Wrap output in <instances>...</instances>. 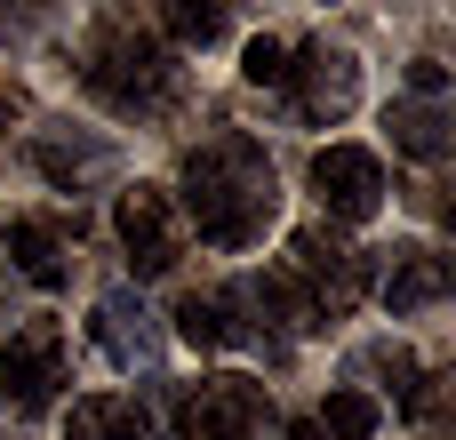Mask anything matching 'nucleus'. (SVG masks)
<instances>
[{
  "label": "nucleus",
  "instance_id": "1",
  "mask_svg": "<svg viewBox=\"0 0 456 440\" xmlns=\"http://www.w3.org/2000/svg\"><path fill=\"white\" fill-rule=\"evenodd\" d=\"M208 249H256L281 216V176L256 136L224 128L184 152V208H176Z\"/></svg>",
  "mask_w": 456,
  "mask_h": 440
},
{
  "label": "nucleus",
  "instance_id": "2",
  "mask_svg": "<svg viewBox=\"0 0 456 440\" xmlns=\"http://www.w3.org/2000/svg\"><path fill=\"white\" fill-rule=\"evenodd\" d=\"M80 88L104 104V112H160V104H176V88H184V64H176V48L152 32V24H136V16H96V32H88V48H80Z\"/></svg>",
  "mask_w": 456,
  "mask_h": 440
},
{
  "label": "nucleus",
  "instance_id": "3",
  "mask_svg": "<svg viewBox=\"0 0 456 440\" xmlns=\"http://www.w3.org/2000/svg\"><path fill=\"white\" fill-rule=\"evenodd\" d=\"M281 88H289V112L297 120L329 128V120H345L361 104V64L337 40H289V80Z\"/></svg>",
  "mask_w": 456,
  "mask_h": 440
},
{
  "label": "nucleus",
  "instance_id": "4",
  "mask_svg": "<svg viewBox=\"0 0 456 440\" xmlns=\"http://www.w3.org/2000/svg\"><path fill=\"white\" fill-rule=\"evenodd\" d=\"M56 393H64V329L56 321L8 329V345H0V401L16 417H40V409H56Z\"/></svg>",
  "mask_w": 456,
  "mask_h": 440
},
{
  "label": "nucleus",
  "instance_id": "5",
  "mask_svg": "<svg viewBox=\"0 0 456 440\" xmlns=\"http://www.w3.org/2000/svg\"><path fill=\"white\" fill-rule=\"evenodd\" d=\"M112 224H120V249H128L136 281L176 273V257H184V216H176V200H168L160 184H128L120 208H112Z\"/></svg>",
  "mask_w": 456,
  "mask_h": 440
},
{
  "label": "nucleus",
  "instance_id": "6",
  "mask_svg": "<svg viewBox=\"0 0 456 440\" xmlns=\"http://www.w3.org/2000/svg\"><path fill=\"white\" fill-rule=\"evenodd\" d=\"M313 200L337 224H369L385 208V160L369 144H321L313 152Z\"/></svg>",
  "mask_w": 456,
  "mask_h": 440
},
{
  "label": "nucleus",
  "instance_id": "7",
  "mask_svg": "<svg viewBox=\"0 0 456 440\" xmlns=\"http://www.w3.org/2000/svg\"><path fill=\"white\" fill-rule=\"evenodd\" d=\"M176 433L184 440H256L265 433V385L256 377H200L184 393Z\"/></svg>",
  "mask_w": 456,
  "mask_h": 440
},
{
  "label": "nucleus",
  "instance_id": "8",
  "mask_svg": "<svg viewBox=\"0 0 456 440\" xmlns=\"http://www.w3.org/2000/svg\"><path fill=\"white\" fill-rule=\"evenodd\" d=\"M240 313H248V297H240V289H208V297H184V305H176V337H184L192 353L265 345V337H256V321H240Z\"/></svg>",
  "mask_w": 456,
  "mask_h": 440
},
{
  "label": "nucleus",
  "instance_id": "9",
  "mask_svg": "<svg viewBox=\"0 0 456 440\" xmlns=\"http://www.w3.org/2000/svg\"><path fill=\"white\" fill-rule=\"evenodd\" d=\"M377 297H385V313H393V321H409V313H433V305L449 297V257H433L425 240L393 249V265H385Z\"/></svg>",
  "mask_w": 456,
  "mask_h": 440
},
{
  "label": "nucleus",
  "instance_id": "10",
  "mask_svg": "<svg viewBox=\"0 0 456 440\" xmlns=\"http://www.w3.org/2000/svg\"><path fill=\"white\" fill-rule=\"evenodd\" d=\"M96 345H104V361L112 369H152L160 361V337H152V321H144V305L128 297V289H112V297H96Z\"/></svg>",
  "mask_w": 456,
  "mask_h": 440
},
{
  "label": "nucleus",
  "instance_id": "11",
  "mask_svg": "<svg viewBox=\"0 0 456 440\" xmlns=\"http://www.w3.org/2000/svg\"><path fill=\"white\" fill-rule=\"evenodd\" d=\"M8 257H16V273L32 289H64L72 281V232L56 216H16L8 224Z\"/></svg>",
  "mask_w": 456,
  "mask_h": 440
},
{
  "label": "nucleus",
  "instance_id": "12",
  "mask_svg": "<svg viewBox=\"0 0 456 440\" xmlns=\"http://www.w3.org/2000/svg\"><path fill=\"white\" fill-rule=\"evenodd\" d=\"M385 128H393V152H409V160H425V168H441L456 152V112L433 104V96H401V104L385 112Z\"/></svg>",
  "mask_w": 456,
  "mask_h": 440
},
{
  "label": "nucleus",
  "instance_id": "13",
  "mask_svg": "<svg viewBox=\"0 0 456 440\" xmlns=\"http://www.w3.org/2000/svg\"><path fill=\"white\" fill-rule=\"evenodd\" d=\"M64 440H152V417L128 393H88V401H72Z\"/></svg>",
  "mask_w": 456,
  "mask_h": 440
},
{
  "label": "nucleus",
  "instance_id": "14",
  "mask_svg": "<svg viewBox=\"0 0 456 440\" xmlns=\"http://www.w3.org/2000/svg\"><path fill=\"white\" fill-rule=\"evenodd\" d=\"M40 176L48 184H64V192H80V184H96V176H112V144L104 136H88V144H72V136H40Z\"/></svg>",
  "mask_w": 456,
  "mask_h": 440
},
{
  "label": "nucleus",
  "instance_id": "15",
  "mask_svg": "<svg viewBox=\"0 0 456 440\" xmlns=\"http://www.w3.org/2000/svg\"><path fill=\"white\" fill-rule=\"evenodd\" d=\"M321 425V440H377V425H385V409L361 393V385H345V393H329V409L313 417Z\"/></svg>",
  "mask_w": 456,
  "mask_h": 440
},
{
  "label": "nucleus",
  "instance_id": "16",
  "mask_svg": "<svg viewBox=\"0 0 456 440\" xmlns=\"http://www.w3.org/2000/svg\"><path fill=\"white\" fill-rule=\"evenodd\" d=\"M160 24H168L176 40H192V48H208V40H224V24H232V16H224L216 0H168V8H160Z\"/></svg>",
  "mask_w": 456,
  "mask_h": 440
},
{
  "label": "nucleus",
  "instance_id": "17",
  "mask_svg": "<svg viewBox=\"0 0 456 440\" xmlns=\"http://www.w3.org/2000/svg\"><path fill=\"white\" fill-rule=\"evenodd\" d=\"M240 80H248V88H281V80H289V40L256 32V40H248V56H240Z\"/></svg>",
  "mask_w": 456,
  "mask_h": 440
},
{
  "label": "nucleus",
  "instance_id": "18",
  "mask_svg": "<svg viewBox=\"0 0 456 440\" xmlns=\"http://www.w3.org/2000/svg\"><path fill=\"white\" fill-rule=\"evenodd\" d=\"M409 88H417V96H433V104H441V88H449V72H441V64H433V56H417V64H409Z\"/></svg>",
  "mask_w": 456,
  "mask_h": 440
},
{
  "label": "nucleus",
  "instance_id": "19",
  "mask_svg": "<svg viewBox=\"0 0 456 440\" xmlns=\"http://www.w3.org/2000/svg\"><path fill=\"white\" fill-rule=\"evenodd\" d=\"M289 440H321V425H313V417H297V425H289Z\"/></svg>",
  "mask_w": 456,
  "mask_h": 440
}]
</instances>
